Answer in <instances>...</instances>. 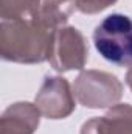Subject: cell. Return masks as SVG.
I'll return each instance as SVG.
<instances>
[{
    "label": "cell",
    "mask_w": 132,
    "mask_h": 134,
    "mask_svg": "<svg viewBox=\"0 0 132 134\" xmlns=\"http://www.w3.org/2000/svg\"><path fill=\"white\" fill-rule=\"evenodd\" d=\"M126 84L129 86V89L132 91V66H129L128 72H126Z\"/></svg>",
    "instance_id": "8fae6325"
},
{
    "label": "cell",
    "mask_w": 132,
    "mask_h": 134,
    "mask_svg": "<svg viewBox=\"0 0 132 134\" xmlns=\"http://www.w3.org/2000/svg\"><path fill=\"white\" fill-rule=\"evenodd\" d=\"M34 104L44 117L61 120L68 117L76 108L75 92L64 76H45L36 94Z\"/></svg>",
    "instance_id": "5b68a950"
},
{
    "label": "cell",
    "mask_w": 132,
    "mask_h": 134,
    "mask_svg": "<svg viewBox=\"0 0 132 134\" xmlns=\"http://www.w3.org/2000/svg\"><path fill=\"white\" fill-rule=\"evenodd\" d=\"M73 92L84 108L103 109L120 103L123 97V84L109 72L90 69L82 70L76 76L73 83Z\"/></svg>",
    "instance_id": "3957f363"
},
{
    "label": "cell",
    "mask_w": 132,
    "mask_h": 134,
    "mask_svg": "<svg viewBox=\"0 0 132 134\" xmlns=\"http://www.w3.org/2000/svg\"><path fill=\"white\" fill-rule=\"evenodd\" d=\"M81 134H132V106L128 103L112 106L106 115L84 122Z\"/></svg>",
    "instance_id": "52a82bcc"
},
{
    "label": "cell",
    "mask_w": 132,
    "mask_h": 134,
    "mask_svg": "<svg viewBox=\"0 0 132 134\" xmlns=\"http://www.w3.org/2000/svg\"><path fill=\"white\" fill-rule=\"evenodd\" d=\"M93 44L109 63L132 66V19L124 14L104 17L93 31Z\"/></svg>",
    "instance_id": "7a4b0ae2"
},
{
    "label": "cell",
    "mask_w": 132,
    "mask_h": 134,
    "mask_svg": "<svg viewBox=\"0 0 132 134\" xmlns=\"http://www.w3.org/2000/svg\"><path fill=\"white\" fill-rule=\"evenodd\" d=\"M39 108L28 101L8 106L0 117V134H34L40 123Z\"/></svg>",
    "instance_id": "8992f818"
},
{
    "label": "cell",
    "mask_w": 132,
    "mask_h": 134,
    "mask_svg": "<svg viewBox=\"0 0 132 134\" xmlns=\"http://www.w3.org/2000/svg\"><path fill=\"white\" fill-rule=\"evenodd\" d=\"M89 59V45L78 28L75 27H61L53 30L48 63L56 72L64 73L68 70L84 69Z\"/></svg>",
    "instance_id": "277c9868"
},
{
    "label": "cell",
    "mask_w": 132,
    "mask_h": 134,
    "mask_svg": "<svg viewBox=\"0 0 132 134\" xmlns=\"http://www.w3.org/2000/svg\"><path fill=\"white\" fill-rule=\"evenodd\" d=\"M75 9L76 0H39L33 19L48 30H56L65 27Z\"/></svg>",
    "instance_id": "ba28073f"
},
{
    "label": "cell",
    "mask_w": 132,
    "mask_h": 134,
    "mask_svg": "<svg viewBox=\"0 0 132 134\" xmlns=\"http://www.w3.org/2000/svg\"><path fill=\"white\" fill-rule=\"evenodd\" d=\"M118 0H76V9L82 14H98Z\"/></svg>",
    "instance_id": "30bf717a"
},
{
    "label": "cell",
    "mask_w": 132,
    "mask_h": 134,
    "mask_svg": "<svg viewBox=\"0 0 132 134\" xmlns=\"http://www.w3.org/2000/svg\"><path fill=\"white\" fill-rule=\"evenodd\" d=\"M39 0H0L2 20L31 19L36 14Z\"/></svg>",
    "instance_id": "9c48e42d"
},
{
    "label": "cell",
    "mask_w": 132,
    "mask_h": 134,
    "mask_svg": "<svg viewBox=\"0 0 132 134\" xmlns=\"http://www.w3.org/2000/svg\"><path fill=\"white\" fill-rule=\"evenodd\" d=\"M53 30L37 20L13 19L0 24V56L3 61L17 64H39L48 61Z\"/></svg>",
    "instance_id": "6da1fadb"
}]
</instances>
